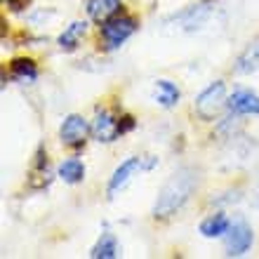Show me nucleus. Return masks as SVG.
I'll return each mask as SVG.
<instances>
[{
    "mask_svg": "<svg viewBox=\"0 0 259 259\" xmlns=\"http://www.w3.org/2000/svg\"><path fill=\"white\" fill-rule=\"evenodd\" d=\"M198 184V175L191 167H179L175 175H172L165 186L158 193V200L153 205V217L156 219H165L172 217L179 207H184V203L191 198L193 189Z\"/></svg>",
    "mask_w": 259,
    "mask_h": 259,
    "instance_id": "f257e3e1",
    "label": "nucleus"
},
{
    "mask_svg": "<svg viewBox=\"0 0 259 259\" xmlns=\"http://www.w3.org/2000/svg\"><path fill=\"white\" fill-rule=\"evenodd\" d=\"M226 102V85L222 80L212 82L210 88H205L196 99V111L198 116L203 118V120H212V118L217 116L219 111L224 109Z\"/></svg>",
    "mask_w": 259,
    "mask_h": 259,
    "instance_id": "f03ea898",
    "label": "nucleus"
},
{
    "mask_svg": "<svg viewBox=\"0 0 259 259\" xmlns=\"http://www.w3.org/2000/svg\"><path fill=\"white\" fill-rule=\"evenodd\" d=\"M153 165H156V160H144V158H139V156L127 158V160L120 163V167L113 172V177H111V182H109V189H106V196L116 198V193L123 191L125 186L130 184V179L135 177L137 172L149 170V167H153Z\"/></svg>",
    "mask_w": 259,
    "mask_h": 259,
    "instance_id": "7ed1b4c3",
    "label": "nucleus"
},
{
    "mask_svg": "<svg viewBox=\"0 0 259 259\" xmlns=\"http://www.w3.org/2000/svg\"><path fill=\"white\" fill-rule=\"evenodd\" d=\"M137 28H139V24H137V19H132V17H113V19H109L102 28L104 45L109 50L120 48Z\"/></svg>",
    "mask_w": 259,
    "mask_h": 259,
    "instance_id": "20e7f679",
    "label": "nucleus"
},
{
    "mask_svg": "<svg viewBox=\"0 0 259 259\" xmlns=\"http://www.w3.org/2000/svg\"><path fill=\"white\" fill-rule=\"evenodd\" d=\"M250 245H252V229L245 222L229 226V231H226V254L229 257L245 254L250 250Z\"/></svg>",
    "mask_w": 259,
    "mask_h": 259,
    "instance_id": "39448f33",
    "label": "nucleus"
},
{
    "mask_svg": "<svg viewBox=\"0 0 259 259\" xmlns=\"http://www.w3.org/2000/svg\"><path fill=\"white\" fill-rule=\"evenodd\" d=\"M88 132H90V125L88 120L82 116H68L66 120L62 123V130H59V137H62V142L66 144V146H73V149H78V146H82L85 144V139H88Z\"/></svg>",
    "mask_w": 259,
    "mask_h": 259,
    "instance_id": "423d86ee",
    "label": "nucleus"
},
{
    "mask_svg": "<svg viewBox=\"0 0 259 259\" xmlns=\"http://www.w3.org/2000/svg\"><path fill=\"white\" fill-rule=\"evenodd\" d=\"M92 132H95L97 142H104V144L113 142L118 135H123L120 132V118H116L109 111H99L95 118V125H92Z\"/></svg>",
    "mask_w": 259,
    "mask_h": 259,
    "instance_id": "0eeeda50",
    "label": "nucleus"
},
{
    "mask_svg": "<svg viewBox=\"0 0 259 259\" xmlns=\"http://www.w3.org/2000/svg\"><path fill=\"white\" fill-rule=\"evenodd\" d=\"M229 109L238 116H259V97L250 90H236L229 97Z\"/></svg>",
    "mask_w": 259,
    "mask_h": 259,
    "instance_id": "6e6552de",
    "label": "nucleus"
},
{
    "mask_svg": "<svg viewBox=\"0 0 259 259\" xmlns=\"http://www.w3.org/2000/svg\"><path fill=\"white\" fill-rule=\"evenodd\" d=\"M120 0H90L88 3V14L90 19L97 24H106L120 12Z\"/></svg>",
    "mask_w": 259,
    "mask_h": 259,
    "instance_id": "1a4fd4ad",
    "label": "nucleus"
},
{
    "mask_svg": "<svg viewBox=\"0 0 259 259\" xmlns=\"http://www.w3.org/2000/svg\"><path fill=\"white\" fill-rule=\"evenodd\" d=\"M118 240L113 233H102V238L97 240V245L92 247V252H90V257L92 259H116L118 257Z\"/></svg>",
    "mask_w": 259,
    "mask_h": 259,
    "instance_id": "9d476101",
    "label": "nucleus"
},
{
    "mask_svg": "<svg viewBox=\"0 0 259 259\" xmlns=\"http://www.w3.org/2000/svg\"><path fill=\"white\" fill-rule=\"evenodd\" d=\"M85 31H88V24H85V21H73V24L59 35V48L66 50V52H73V50L78 48L80 38L85 35Z\"/></svg>",
    "mask_w": 259,
    "mask_h": 259,
    "instance_id": "9b49d317",
    "label": "nucleus"
},
{
    "mask_svg": "<svg viewBox=\"0 0 259 259\" xmlns=\"http://www.w3.org/2000/svg\"><path fill=\"white\" fill-rule=\"evenodd\" d=\"M59 177L66 182V184H78L85 177V165H82L80 158H68L59 165Z\"/></svg>",
    "mask_w": 259,
    "mask_h": 259,
    "instance_id": "f8f14e48",
    "label": "nucleus"
},
{
    "mask_svg": "<svg viewBox=\"0 0 259 259\" xmlns=\"http://www.w3.org/2000/svg\"><path fill=\"white\" fill-rule=\"evenodd\" d=\"M229 226H231V222L224 214H212L200 224V233L205 238H217V236H224L229 231Z\"/></svg>",
    "mask_w": 259,
    "mask_h": 259,
    "instance_id": "ddd939ff",
    "label": "nucleus"
},
{
    "mask_svg": "<svg viewBox=\"0 0 259 259\" xmlns=\"http://www.w3.org/2000/svg\"><path fill=\"white\" fill-rule=\"evenodd\" d=\"M156 102L163 109H172L179 102V90L177 85H172L170 80H158L156 82Z\"/></svg>",
    "mask_w": 259,
    "mask_h": 259,
    "instance_id": "4468645a",
    "label": "nucleus"
},
{
    "mask_svg": "<svg viewBox=\"0 0 259 259\" xmlns=\"http://www.w3.org/2000/svg\"><path fill=\"white\" fill-rule=\"evenodd\" d=\"M236 71L238 73H254V71H259V42L252 45V48H247L240 55L238 64H236Z\"/></svg>",
    "mask_w": 259,
    "mask_h": 259,
    "instance_id": "2eb2a0df",
    "label": "nucleus"
},
{
    "mask_svg": "<svg viewBox=\"0 0 259 259\" xmlns=\"http://www.w3.org/2000/svg\"><path fill=\"white\" fill-rule=\"evenodd\" d=\"M12 75L21 82H33L38 78V68L31 59H14L12 62Z\"/></svg>",
    "mask_w": 259,
    "mask_h": 259,
    "instance_id": "dca6fc26",
    "label": "nucleus"
},
{
    "mask_svg": "<svg viewBox=\"0 0 259 259\" xmlns=\"http://www.w3.org/2000/svg\"><path fill=\"white\" fill-rule=\"evenodd\" d=\"M7 5L12 7L14 12H19V10H24L28 5V0H7Z\"/></svg>",
    "mask_w": 259,
    "mask_h": 259,
    "instance_id": "f3484780",
    "label": "nucleus"
}]
</instances>
